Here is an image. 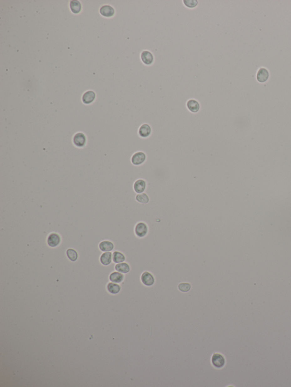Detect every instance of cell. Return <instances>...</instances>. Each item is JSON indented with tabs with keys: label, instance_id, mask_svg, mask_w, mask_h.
<instances>
[{
	"label": "cell",
	"instance_id": "cell-1",
	"mask_svg": "<svg viewBox=\"0 0 291 387\" xmlns=\"http://www.w3.org/2000/svg\"><path fill=\"white\" fill-rule=\"evenodd\" d=\"M211 362L215 368L222 369L226 365V359L222 354L214 353L212 356Z\"/></svg>",
	"mask_w": 291,
	"mask_h": 387
},
{
	"label": "cell",
	"instance_id": "cell-2",
	"mask_svg": "<svg viewBox=\"0 0 291 387\" xmlns=\"http://www.w3.org/2000/svg\"><path fill=\"white\" fill-rule=\"evenodd\" d=\"M135 235L140 238L145 237L149 232V228L147 225L144 222H139L137 223L134 229Z\"/></svg>",
	"mask_w": 291,
	"mask_h": 387
},
{
	"label": "cell",
	"instance_id": "cell-3",
	"mask_svg": "<svg viewBox=\"0 0 291 387\" xmlns=\"http://www.w3.org/2000/svg\"><path fill=\"white\" fill-rule=\"evenodd\" d=\"M87 137L84 133L78 132L73 137V143L78 148H83L87 144Z\"/></svg>",
	"mask_w": 291,
	"mask_h": 387
},
{
	"label": "cell",
	"instance_id": "cell-4",
	"mask_svg": "<svg viewBox=\"0 0 291 387\" xmlns=\"http://www.w3.org/2000/svg\"><path fill=\"white\" fill-rule=\"evenodd\" d=\"M61 237L58 233H51L47 237V244L51 248H56L61 243Z\"/></svg>",
	"mask_w": 291,
	"mask_h": 387
},
{
	"label": "cell",
	"instance_id": "cell-5",
	"mask_svg": "<svg viewBox=\"0 0 291 387\" xmlns=\"http://www.w3.org/2000/svg\"><path fill=\"white\" fill-rule=\"evenodd\" d=\"M140 59L143 63L146 65H151L154 62V56L151 52L144 50L140 53Z\"/></svg>",
	"mask_w": 291,
	"mask_h": 387
},
{
	"label": "cell",
	"instance_id": "cell-6",
	"mask_svg": "<svg viewBox=\"0 0 291 387\" xmlns=\"http://www.w3.org/2000/svg\"><path fill=\"white\" fill-rule=\"evenodd\" d=\"M140 279L143 284L147 287L152 286L155 283L154 276L151 273L148 271H145L142 274Z\"/></svg>",
	"mask_w": 291,
	"mask_h": 387
},
{
	"label": "cell",
	"instance_id": "cell-7",
	"mask_svg": "<svg viewBox=\"0 0 291 387\" xmlns=\"http://www.w3.org/2000/svg\"><path fill=\"white\" fill-rule=\"evenodd\" d=\"M146 159V156L145 153L142 152H138L133 155L131 161L133 164L138 166V165L142 164L145 161Z\"/></svg>",
	"mask_w": 291,
	"mask_h": 387
},
{
	"label": "cell",
	"instance_id": "cell-8",
	"mask_svg": "<svg viewBox=\"0 0 291 387\" xmlns=\"http://www.w3.org/2000/svg\"><path fill=\"white\" fill-rule=\"evenodd\" d=\"M96 98V94L92 90L87 91L82 97V101L84 104L89 105L93 102Z\"/></svg>",
	"mask_w": 291,
	"mask_h": 387
},
{
	"label": "cell",
	"instance_id": "cell-9",
	"mask_svg": "<svg viewBox=\"0 0 291 387\" xmlns=\"http://www.w3.org/2000/svg\"><path fill=\"white\" fill-rule=\"evenodd\" d=\"M151 128L148 124H143L139 128V135L142 138H147L151 133Z\"/></svg>",
	"mask_w": 291,
	"mask_h": 387
},
{
	"label": "cell",
	"instance_id": "cell-10",
	"mask_svg": "<svg viewBox=\"0 0 291 387\" xmlns=\"http://www.w3.org/2000/svg\"><path fill=\"white\" fill-rule=\"evenodd\" d=\"M186 107L189 111L193 113H196L200 110V105L197 101L196 99H191L186 102Z\"/></svg>",
	"mask_w": 291,
	"mask_h": 387
},
{
	"label": "cell",
	"instance_id": "cell-11",
	"mask_svg": "<svg viewBox=\"0 0 291 387\" xmlns=\"http://www.w3.org/2000/svg\"><path fill=\"white\" fill-rule=\"evenodd\" d=\"M100 12L104 17H112L115 15V10L112 6L110 5H104L100 8Z\"/></svg>",
	"mask_w": 291,
	"mask_h": 387
},
{
	"label": "cell",
	"instance_id": "cell-12",
	"mask_svg": "<svg viewBox=\"0 0 291 387\" xmlns=\"http://www.w3.org/2000/svg\"><path fill=\"white\" fill-rule=\"evenodd\" d=\"M146 182L143 180H138L134 184V190L137 194H141L145 191Z\"/></svg>",
	"mask_w": 291,
	"mask_h": 387
},
{
	"label": "cell",
	"instance_id": "cell-13",
	"mask_svg": "<svg viewBox=\"0 0 291 387\" xmlns=\"http://www.w3.org/2000/svg\"><path fill=\"white\" fill-rule=\"evenodd\" d=\"M99 247L100 251L104 252H107L113 251L115 248V245L112 241L105 240L100 243Z\"/></svg>",
	"mask_w": 291,
	"mask_h": 387
},
{
	"label": "cell",
	"instance_id": "cell-14",
	"mask_svg": "<svg viewBox=\"0 0 291 387\" xmlns=\"http://www.w3.org/2000/svg\"><path fill=\"white\" fill-rule=\"evenodd\" d=\"M269 77V72L266 68H260L258 72L257 78L259 82H266Z\"/></svg>",
	"mask_w": 291,
	"mask_h": 387
},
{
	"label": "cell",
	"instance_id": "cell-15",
	"mask_svg": "<svg viewBox=\"0 0 291 387\" xmlns=\"http://www.w3.org/2000/svg\"><path fill=\"white\" fill-rule=\"evenodd\" d=\"M113 254L110 251L104 252L100 257V262L104 266H107L112 262Z\"/></svg>",
	"mask_w": 291,
	"mask_h": 387
},
{
	"label": "cell",
	"instance_id": "cell-16",
	"mask_svg": "<svg viewBox=\"0 0 291 387\" xmlns=\"http://www.w3.org/2000/svg\"><path fill=\"white\" fill-rule=\"evenodd\" d=\"M115 269L118 272L122 273V274H127L130 271V267L129 265L126 262L117 263L115 266Z\"/></svg>",
	"mask_w": 291,
	"mask_h": 387
},
{
	"label": "cell",
	"instance_id": "cell-17",
	"mask_svg": "<svg viewBox=\"0 0 291 387\" xmlns=\"http://www.w3.org/2000/svg\"><path fill=\"white\" fill-rule=\"evenodd\" d=\"M109 279L111 282L115 283H120L124 279V275L120 272H113L109 276Z\"/></svg>",
	"mask_w": 291,
	"mask_h": 387
},
{
	"label": "cell",
	"instance_id": "cell-18",
	"mask_svg": "<svg viewBox=\"0 0 291 387\" xmlns=\"http://www.w3.org/2000/svg\"><path fill=\"white\" fill-rule=\"evenodd\" d=\"M112 259L113 262L115 263H120L124 262L125 260V256L122 253L118 251H115L113 253Z\"/></svg>",
	"mask_w": 291,
	"mask_h": 387
},
{
	"label": "cell",
	"instance_id": "cell-19",
	"mask_svg": "<svg viewBox=\"0 0 291 387\" xmlns=\"http://www.w3.org/2000/svg\"><path fill=\"white\" fill-rule=\"evenodd\" d=\"M107 289L109 292L112 294H117L121 291V287L120 285L115 283H109L107 285Z\"/></svg>",
	"mask_w": 291,
	"mask_h": 387
},
{
	"label": "cell",
	"instance_id": "cell-20",
	"mask_svg": "<svg viewBox=\"0 0 291 387\" xmlns=\"http://www.w3.org/2000/svg\"><path fill=\"white\" fill-rule=\"evenodd\" d=\"M70 9L72 12L74 14H78L80 12L81 10V5L79 1L76 0L71 1L70 2Z\"/></svg>",
	"mask_w": 291,
	"mask_h": 387
},
{
	"label": "cell",
	"instance_id": "cell-21",
	"mask_svg": "<svg viewBox=\"0 0 291 387\" xmlns=\"http://www.w3.org/2000/svg\"><path fill=\"white\" fill-rule=\"evenodd\" d=\"M66 254L69 260L72 262H75L78 260V253L77 251H75L74 249L69 248L66 251Z\"/></svg>",
	"mask_w": 291,
	"mask_h": 387
},
{
	"label": "cell",
	"instance_id": "cell-22",
	"mask_svg": "<svg viewBox=\"0 0 291 387\" xmlns=\"http://www.w3.org/2000/svg\"><path fill=\"white\" fill-rule=\"evenodd\" d=\"M135 199H136V201L142 204H147L149 202V196L144 192L141 193V194H138V195H136Z\"/></svg>",
	"mask_w": 291,
	"mask_h": 387
},
{
	"label": "cell",
	"instance_id": "cell-23",
	"mask_svg": "<svg viewBox=\"0 0 291 387\" xmlns=\"http://www.w3.org/2000/svg\"><path fill=\"white\" fill-rule=\"evenodd\" d=\"M178 288L182 292H188L191 290V285L189 283H181L178 285Z\"/></svg>",
	"mask_w": 291,
	"mask_h": 387
},
{
	"label": "cell",
	"instance_id": "cell-24",
	"mask_svg": "<svg viewBox=\"0 0 291 387\" xmlns=\"http://www.w3.org/2000/svg\"><path fill=\"white\" fill-rule=\"evenodd\" d=\"M184 4L188 8H195L198 5V1L197 0H184Z\"/></svg>",
	"mask_w": 291,
	"mask_h": 387
}]
</instances>
